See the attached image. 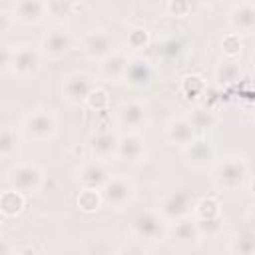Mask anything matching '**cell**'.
I'll use <instances>...</instances> for the list:
<instances>
[{"instance_id":"cell-35","label":"cell","mask_w":255,"mask_h":255,"mask_svg":"<svg viewBox=\"0 0 255 255\" xmlns=\"http://www.w3.org/2000/svg\"><path fill=\"white\" fill-rule=\"evenodd\" d=\"M163 10L167 12V16L185 18V16H189V12H191V2H187V0H167V2L163 4Z\"/></svg>"},{"instance_id":"cell-23","label":"cell","mask_w":255,"mask_h":255,"mask_svg":"<svg viewBox=\"0 0 255 255\" xmlns=\"http://www.w3.org/2000/svg\"><path fill=\"white\" fill-rule=\"evenodd\" d=\"M185 118L189 120V124L195 128V131H197L199 135L205 133V131H209V129H213V128L217 126V122H219L217 114H215L211 108H205V106H195V108H191Z\"/></svg>"},{"instance_id":"cell-27","label":"cell","mask_w":255,"mask_h":255,"mask_svg":"<svg viewBox=\"0 0 255 255\" xmlns=\"http://www.w3.org/2000/svg\"><path fill=\"white\" fill-rule=\"evenodd\" d=\"M227 251L229 255H255V233H251L249 229L235 233L229 239Z\"/></svg>"},{"instance_id":"cell-25","label":"cell","mask_w":255,"mask_h":255,"mask_svg":"<svg viewBox=\"0 0 255 255\" xmlns=\"http://www.w3.org/2000/svg\"><path fill=\"white\" fill-rule=\"evenodd\" d=\"M239 78H241L239 60L223 58L217 64V68H215V82H217V86H231V84L239 82Z\"/></svg>"},{"instance_id":"cell-2","label":"cell","mask_w":255,"mask_h":255,"mask_svg":"<svg viewBox=\"0 0 255 255\" xmlns=\"http://www.w3.org/2000/svg\"><path fill=\"white\" fill-rule=\"evenodd\" d=\"M60 128L58 114L52 108H36L22 118L20 133L32 141H50L56 137Z\"/></svg>"},{"instance_id":"cell-21","label":"cell","mask_w":255,"mask_h":255,"mask_svg":"<svg viewBox=\"0 0 255 255\" xmlns=\"http://www.w3.org/2000/svg\"><path fill=\"white\" fill-rule=\"evenodd\" d=\"M10 10L14 14V20L24 26H36L48 16L46 2L42 0H18Z\"/></svg>"},{"instance_id":"cell-33","label":"cell","mask_w":255,"mask_h":255,"mask_svg":"<svg viewBox=\"0 0 255 255\" xmlns=\"http://www.w3.org/2000/svg\"><path fill=\"white\" fill-rule=\"evenodd\" d=\"M221 52L225 58L229 60H237V56L241 54V36L235 32H227L221 38Z\"/></svg>"},{"instance_id":"cell-41","label":"cell","mask_w":255,"mask_h":255,"mask_svg":"<svg viewBox=\"0 0 255 255\" xmlns=\"http://www.w3.org/2000/svg\"><path fill=\"white\" fill-rule=\"evenodd\" d=\"M249 64H251V70H253V74H255V52L251 54V58H249Z\"/></svg>"},{"instance_id":"cell-11","label":"cell","mask_w":255,"mask_h":255,"mask_svg":"<svg viewBox=\"0 0 255 255\" xmlns=\"http://www.w3.org/2000/svg\"><path fill=\"white\" fill-rule=\"evenodd\" d=\"M183 161L185 165L193 167V169H207L213 167L217 161V149L211 141H207L203 135L197 137L191 145H187L185 149H181Z\"/></svg>"},{"instance_id":"cell-24","label":"cell","mask_w":255,"mask_h":255,"mask_svg":"<svg viewBox=\"0 0 255 255\" xmlns=\"http://www.w3.org/2000/svg\"><path fill=\"white\" fill-rule=\"evenodd\" d=\"M24 207H26V195L24 193H20L16 189H10V187L6 191H2V195H0V211H2V215L6 219L18 217L24 211Z\"/></svg>"},{"instance_id":"cell-30","label":"cell","mask_w":255,"mask_h":255,"mask_svg":"<svg viewBox=\"0 0 255 255\" xmlns=\"http://www.w3.org/2000/svg\"><path fill=\"white\" fill-rule=\"evenodd\" d=\"M20 129L12 126H4L0 131V155L2 159H10L16 155V149L20 145Z\"/></svg>"},{"instance_id":"cell-38","label":"cell","mask_w":255,"mask_h":255,"mask_svg":"<svg viewBox=\"0 0 255 255\" xmlns=\"http://www.w3.org/2000/svg\"><path fill=\"white\" fill-rule=\"evenodd\" d=\"M245 219H247V229H249L251 233H255V205H253V207L247 211Z\"/></svg>"},{"instance_id":"cell-15","label":"cell","mask_w":255,"mask_h":255,"mask_svg":"<svg viewBox=\"0 0 255 255\" xmlns=\"http://www.w3.org/2000/svg\"><path fill=\"white\" fill-rule=\"evenodd\" d=\"M231 32L239 36L255 34V2H237L227 12Z\"/></svg>"},{"instance_id":"cell-9","label":"cell","mask_w":255,"mask_h":255,"mask_svg":"<svg viewBox=\"0 0 255 255\" xmlns=\"http://www.w3.org/2000/svg\"><path fill=\"white\" fill-rule=\"evenodd\" d=\"M102 195L106 205L112 209H124L128 207L135 197V185L133 181L124 173H114L108 183L102 187Z\"/></svg>"},{"instance_id":"cell-34","label":"cell","mask_w":255,"mask_h":255,"mask_svg":"<svg viewBox=\"0 0 255 255\" xmlns=\"http://www.w3.org/2000/svg\"><path fill=\"white\" fill-rule=\"evenodd\" d=\"M84 106L88 110H92V112H104V110H108V106H110V94H108V90H104V88L98 86L90 94V98L86 100Z\"/></svg>"},{"instance_id":"cell-1","label":"cell","mask_w":255,"mask_h":255,"mask_svg":"<svg viewBox=\"0 0 255 255\" xmlns=\"http://www.w3.org/2000/svg\"><path fill=\"white\" fill-rule=\"evenodd\" d=\"M247 175H249V163L243 155L237 153L217 159L215 165L211 167V181L215 183V187L223 191L239 189L247 181Z\"/></svg>"},{"instance_id":"cell-26","label":"cell","mask_w":255,"mask_h":255,"mask_svg":"<svg viewBox=\"0 0 255 255\" xmlns=\"http://www.w3.org/2000/svg\"><path fill=\"white\" fill-rule=\"evenodd\" d=\"M205 88H207V84H205V78L201 74H185L179 80V92L189 102L191 100H197L199 96H203L205 94Z\"/></svg>"},{"instance_id":"cell-32","label":"cell","mask_w":255,"mask_h":255,"mask_svg":"<svg viewBox=\"0 0 255 255\" xmlns=\"http://www.w3.org/2000/svg\"><path fill=\"white\" fill-rule=\"evenodd\" d=\"M126 42H128V46L131 50L139 52V50H145L151 44V34H149V30L145 26H133L128 32V40Z\"/></svg>"},{"instance_id":"cell-4","label":"cell","mask_w":255,"mask_h":255,"mask_svg":"<svg viewBox=\"0 0 255 255\" xmlns=\"http://www.w3.org/2000/svg\"><path fill=\"white\" fill-rule=\"evenodd\" d=\"M195 195L191 189L187 187H177V189H171L167 191L161 199H159V205H157V211L159 215L171 225L175 221H181L185 217H191L193 215V209H195Z\"/></svg>"},{"instance_id":"cell-19","label":"cell","mask_w":255,"mask_h":255,"mask_svg":"<svg viewBox=\"0 0 255 255\" xmlns=\"http://www.w3.org/2000/svg\"><path fill=\"white\" fill-rule=\"evenodd\" d=\"M145 139L137 131H124L120 133L118 143V159L128 163H141L145 159Z\"/></svg>"},{"instance_id":"cell-12","label":"cell","mask_w":255,"mask_h":255,"mask_svg":"<svg viewBox=\"0 0 255 255\" xmlns=\"http://www.w3.org/2000/svg\"><path fill=\"white\" fill-rule=\"evenodd\" d=\"M114 173L110 171L108 163L106 161H100V159H88L86 163L80 165L78 173H76V181L80 183V187L84 189H102L108 179L112 177Z\"/></svg>"},{"instance_id":"cell-39","label":"cell","mask_w":255,"mask_h":255,"mask_svg":"<svg viewBox=\"0 0 255 255\" xmlns=\"http://www.w3.org/2000/svg\"><path fill=\"white\" fill-rule=\"evenodd\" d=\"M0 255H16V247H12L8 239H4V241H2V251H0Z\"/></svg>"},{"instance_id":"cell-13","label":"cell","mask_w":255,"mask_h":255,"mask_svg":"<svg viewBox=\"0 0 255 255\" xmlns=\"http://www.w3.org/2000/svg\"><path fill=\"white\" fill-rule=\"evenodd\" d=\"M118 143H120V133L112 129H100L90 135L88 149H90L92 159H100L108 163L110 159L118 157Z\"/></svg>"},{"instance_id":"cell-7","label":"cell","mask_w":255,"mask_h":255,"mask_svg":"<svg viewBox=\"0 0 255 255\" xmlns=\"http://www.w3.org/2000/svg\"><path fill=\"white\" fill-rule=\"evenodd\" d=\"M42 52L38 46L32 44H18L12 46V60H10V72L18 78H30L36 76L42 68Z\"/></svg>"},{"instance_id":"cell-16","label":"cell","mask_w":255,"mask_h":255,"mask_svg":"<svg viewBox=\"0 0 255 255\" xmlns=\"http://www.w3.org/2000/svg\"><path fill=\"white\" fill-rule=\"evenodd\" d=\"M167 239L173 241V245L177 247H195L201 243L203 233L199 229V223L195 221V217H185L181 221H175L169 225V235Z\"/></svg>"},{"instance_id":"cell-36","label":"cell","mask_w":255,"mask_h":255,"mask_svg":"<svg viewBox=\"0 0 255 255\" xmlns=\"http://www.w3.org/2000/svg\"><path fill=\"white\" fill-rule=\"evenodd\" d=\"M14 22H16V20H14L12 10L0 8V34H2V36L10 32V28H12V24H14Z\"/></svg>"},{"instance_id":"cell-37","label":"cell","mask_w":255,"mask_h":255,"mask_svg":"<svg viewBox=\"0 0 255 255\" xmlns=\"http://www.w3.org/2000/svg\"><path fill=\"white\" fill-rule=\"evenodd\" d=\"M10 60H12V44L2 46V72H10Z\"/></svg>"},{"instance_id":"cell-20","label":"cell","mask_w":255,"mask_h":255,"mask_svg":"<svg viewBox=\"0 0 255 255\" xmlns=\"http://www.w3.org/2000/svg\"><path fill=\"white\" fill-rule=\"evenodd\" d=\"M129 58L131 56H128V52H124V50L112 52L108 58L98 62L100 78L106 82H124V74H126V68L129 64Z\"/></svg>"},{"instance_id":"cell-6","label":"cell","mask_w":255,"mask_h":255,"mask_svg":"<svg viewBox=\"0 0 255 255\" xmlns=\"http://www.w3.org/2000/svg\"><path fill=\"white\" fill-rule=\"evenodd\" d=\"M74 44H76L74 34L64 24H56L50 30L44 32L38 48H40V52H42L44 58H48V60H60V58H64L66 54L72 52Z\"/></svg>"},{"instance_id":"cell-3","label":"cell","mask_w":255,"mask_h":255,"mask_svg":"<svg viewBox=\"0 0 255 255\" xmlns=\"http://www.w3.org/2000/svg\"><path fill=\"white\" fill-rule=\"evenodd\" d=\"M131 233L135 239L145 243H161L169 235V223L159 215L157 209H141L131 217Z\"/></svg>"},{"instance_id":"cell-5","label":"cell","mask_w":255,"mask_h":255,"mask_svg":"<svg viewBox=\"0 0 255 255\" xmlns=\"http://www.w3.org/2000/svg\"><path fill=\"white\" fill-rule=\"evenodd\" d=\"M46 175L44 169L38 163H30V161H22L10 167V171L6 173V183L10 189H16L24 195H34L44 187Z\"/></svg>"},{"instance_id":"cell-8","label":"cell","mask_w":255,"mask_h":255,"mask_svg":"<svg viewBox=\"0 0 255 255\" xmlns=\"http://www.w3.org/2000/svg\"><path fill=\"white\" fill-rule=\"evenodd\" d=\"M96 78L88 72H70L62 80V98L72 106H84L90 94L96 90Z\"/></svg>"},{"instance_id":"cell-31","label":"cell","mask_w":255,"mask_h":255,"mask_svg":"<svg viewBox=\"0 0 255 255\" xmlns=\"http://www.w3.org/2000/svg\"><path fill=\"white\" fill-rule=\"evenodd\" d=\"M76 8H78V4L70 2V0H48L46 2L48 16L52 20H56V24H62L68 16H72L76 12Z\"/></svg>"},{"instance_id":"cell-10","label":"cell","mask_w":255,"mask_h":255,"mask_svg":"<svg viewBox=\"0 0 255 255\" xmlns=\"http://www.w3.org/2000/svg\"><path fill=\"white\" fill-rule=\"evenodd\" d=\"M80 52L90 58V60H96V62H102L104 58H108L112 52H116V44H114V38L108 30L104 28H94V30H88L82 38H80Z\"/></svg>"},{"instance_id":"cell-17","label":"cell","mask_w":255,"mask_h":255,"mask_svg":"<svg viewBox=\"0 0 255 255\" xmlns=\"http://www.w3.org/2000/svg\"><path fill=\"white\" fill-rule=\"evenodd\" d=\"M153 74L155 70H153L151 60L141 54H135L129 58V64L124 74V82L131 88H147L153 80Z\"/></svg>"},{"instance_id":"cell-40","label":"cell","mask_w":255,"mask_h":255,"mask_svg":"<svg viewBox=\"0 0 255 255\" xmlns=\"http://www.w3.org/2000/svg\"><path fill=\"white\" fill-rule=\"evenodd\" d=\"M249 193L255 197V177H251V179H249Z\"/></svg>"},{"instance_id":"cell-14","label":"cell","mask_w":255,"mask_h":255,"mask_svg":"<svg viewBox=\"0 0 255 255\" xmlns=\"http://www.w3.org/2000/svg\"><path fill=\"white\" fill-rule=\"evenodd\" d=\"M147 108L141 100H124L116 108V122L126 131H137L145 124Z\"/></svg>"},{"instance_id":"cell-29","label":"cell","mask_w":255,"mask_h":255,"mask_svg":"<svg viewBox=\"0 0 255 255\" xmlns=\"http://www.w3.org/2000/svg\"><path fill=\"white\" fill-rule=\"evenodd\" d=\"M104 203L106 201H104L102 189H84V187H80V193L76 195V205L84 213H96Z\"/></svg>"},{"instance_id":"cell-28","label":"cell","mask_w":255,"mask_h":255,"mask_svg":"<svg viewBox=\"0 0 255 255\" xmlns=\"http://www.w3.org/2000/svg\"><path fill=\"white\" fill-rule=\"evenodd\" d=\"M193 217L197 221H213V219H219L221 217V205L215 197H199L197 203H195V209H193Z\"/></svg>"},{"instance_id":"cell-22","label":"cell","mask_w":255,"mask_h":255,"mask_svg":"<svg viewBox=\"0 0 255 255\" xmlns=\"http://www.w3.org/2000/svg\"><path fill=\"white\" fill-rule=\"evenodd\" d=\"M187 50V42L185 38H181L179 34H169V36H163L157 40L155 44V52L159 58L163 60H177L185 54Z\"/></svg>"},{"instance_id":"cell-18","label":"cell","mask_w":255,"mask_h":255,"mask_svg":"<svg viewBox=\"0 0 255 255\" xmlns=\"http://www.w3.org/2000/svg\"><path fill=\"white\" fill-rule=\"evenodd\" d=\"M197 137H201L195 128L189 124V120L185 116L181 118H171L167 124H165V139L167 143L171 145H177L179 149H185L187 145H191Z\"/></svg>"}]
</instances>
